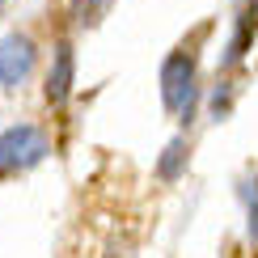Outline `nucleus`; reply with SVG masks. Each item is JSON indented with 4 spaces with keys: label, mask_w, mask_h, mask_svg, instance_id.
<instances>
[{
    "label": "nucleus",
    "mask_w": 258,
    "mask_h": 258,
    "mask_svg": "<svg viewBox=\"0 0 258 258\" xmlns=\"http://www.w3.org/2000/svg\"><path fill=\"white\" fill-rule=\"evenodd\" d=\"M161 106L169 114H182V123H190V110H195V98H199V59L195 51L178 47L161 59Z\"/></svg>",
    "instance_id": "obj_1"
},
{
    "label": "nucleus",
    "mask_w": 258,
    "mask_h": 258,
    "mask_svg": "<svg viewBox=\"0 0 258 258\" xmlns=\"http://www.w3.org/2000/svg\"><path fill=\"white\" fill-rule=\"evenodd\" d=\"M47 153H51V140L34 123H17L9 132H0V178H17L26 169L42 165Z\"/></svg>",
    "instance_id": "obj_2"
},
{
    "label": "nucleus",
    "mask_w": 258,
    "mask_h": 258,
    "mask_svg": "<svg viewBox=\"0 0 258 258\" xmlns=\"http://www.w3.org/2000/svg\"><path fill=\"white\" fill-rule=\"evenodd\" d=\"M34 59H38V47L30 34H5L0 38V85L5 89L26 85V77L34 72Z\"/></svg>",
    "instance_id": "obj_3"
},
{
    "label": "nucleus",
    "mask_w": 258,
    "mask_h": 258,
    "mask_svg": "<svg viewBox=\"0 0 258 258\" xmlns=\"http://www.w3.org/2000/svg\"><path fill=\"white\" fill-rule=\"evenodd\" d=\"M72 81H77V51H72V42H55L51 72H47V102L63 106L72 98Z\"/></svg>",
    "instance_id": "obj_4"
},
{
    "label": "nucleus",
    "mask_w": 258,
    "mask_h": 258,
    "mask_svg": "<svg viewBox=\"0 0 258 258\" xmlns=\"http://www.w3.org/2000/svg\"><path fill=\"white\" fill-rule=\"evenodd\" d=\"M186 161H190L186 136H174V140L165 144V153H161V161H157V178H161V182H178L182 174H186Z\"/></svg>",
    "instance_id": "obj_5"
},
{
    "label": "nucleus",
    "mask_w": 258,
    "mask_h": 258,
    "mask_svg": "<svg viewBox=\"0 0 258 258\" xmlns=\"http://www.w3.org/2000/svg\"><path fill=\"white\" fill-rule=\"evenodd\" d=\"M250 38H254V21H250V13H241V21H237V34H233V42L224 47V63H241V55H245V47H250Z\"/></svg>",
    "instance_id": "obj_6"
},
{
    "label": "nucleus",
    "mask_w": 258,
    "mask_h": 258,
    "mask_svg": "<svg viewBox=\"0 0 258 258\" xmlns=\"http://www.w3.org/2000/svg\"><path fill=\"white\" fill-rule=\"evenodd\" d=\"M106 9H110V0H72V21L77 26H93Z\"/></svg>",
    "instance_id": "obj_7"
},
{
    "label": "nucleus",
    "mask_w": 258,
    "mask_h": 258,
    "mask_svg": "<svg viewBox=\"0 0 258 258\" xmlns=\"http://www.w3.org/2000/svg\"><path fill=\"white\" fill-rule=\"evenodd\" d=\"M229 110H233V85L220 81L216 89H212V119H224Z\"/></svg>",
    "instance_id": "obj_8"
},
{
    "label": "nucleus",
    "mask_w": 258,
    "mask_h": 258,
    "mask_svg": "<svg viewBox=\"0 0 258 258\" xmlns=\"http://www.w3.org/2000/svg\"><path fill=\"white\" fill-rule=\"evenodd\" d=\"M241 199H245V208H250V241H258V182H245Z\"/></svg>",
    "instance_id": "obj_9"
},
{
    "label": "nucleus",
    "mask_w": 258,
    "mask_h": 258,
    "mask_svg": "<svg viewBox=\"0 0 258 258\" xmlns=\"http://www.w3.org/2000/svg\"><path fill=\"white\" fill-rule=\"evenodd\" d=\"M0 9H5V0H0Z\"/></svg>",
    "instance_id": "obj_10"
}]
</instances>
